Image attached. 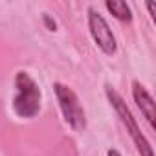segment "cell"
I'll use <instances>...</instances> for the list:
<instances>
[{
  "instance_id": "2",
  "label": "cell",
  "mask_w": 156,
  "mask_h": 156,
  "mask_svg": "<svg viewBox=\"0 0 156 156\" xmlns=\"http://www.w3.org/2000/svg\"><path fill=\"white\" fill-rule=\"evenodd\" d=\"M105 96H107L110 107L116 110L119 121H121L123 127L127 129V132H129V136H130V140H132L136 151L140 152V156H154V149H152L151 141H149L147 136L141 132V129H140V125H138V121H136L132 110L129 108V105L125 103V99L119 96V92L114 90L110 85H105Z\"/></svg>"
},
{
  "instance_id": "1",
  "label": "cell",
  "mask_w": 156,
  "mask_h": 156,
  "mask_svg": "<svg viewBox=\"0 0 156 156\" xmlns=\"http://www.w3.org/2000/svg\"><path fill=\"white\" fill-rule=\"evenodd\" d=\"M15 94H13V112L22 119H33L39 116L42 107V92L39 83L26 72L19 70L13 79Z\"/></svg>"
},
{
  "instance_id": "8",
  "label": "cell",
  "mask_w": 156,
  "mask_h": 156,
  "mask_svg": "<svg viewBox=\"0 0 156 156\" xmlns=\"http://www.w3.org/2000/svg\"><path fill=\"white\" fill-rule=\"evenodd\" d=\"M107 156H121V152L116 151V149H108V151H107Z\"/></svg>"
},
{
  "instance_id": "7",
  "label": "cell",
  "mask_w": 156,
  "mask_h": 156,
  "mask_svg": "<svg viewBox=\"0 0 156 156\" xmlns=\"http://www.w3.org/2000/svg\"><path fill=\"white\" fill-rule=\"evenodd\" d=\"M42 20H44V24L48 26V30H50V31H55V30H57V24H55V20H51L48 15H42Z\"/></svg>"
},
{
  "instance_id": "5",
  "label": "cell",
  "mask_w": 156,
  "mask_h": 156,
  "mask_svg": "<svg viewBox=\"0 0 156 156\" xmlns=\"http://www.w3.org/2000/svg\"><path fill=\"white\" fill-rule=\"evenodd\" d=\"M132 99H134L136 107L141 110L147 123L154 129L156 127V105H154V99L149 94V90L136 79L132 81Z\"/></svg>"
},
{
  "instance_id": "4",
  "label": "cell",
  "mask_w": 156,
  "mask_h": 156,
  "mask_svg": "<svg viewBox=\"0 0 156 156\" xmlns=\"http://www.w3.org/2000/svg\"><path fill=\"white\" fill-rule=\"evenodd\" d=\"M87 22H88V31H90L96 46L108 57L116 55V51H118L116 37H114L108 22L105 20V17L92 6L87 9Z\"/></svg>"
},
{
  "instance_id": "6",
  "label": "cell",
  "mask_w": 156,
  "mask_h": 156,
  "mask_svg": "<svg viewBox=\"0 0 156 156\" xmlns=\"http://www.w3.org/2000/svg\"><path fill=\"white\" fill-rule=\"evenodd\" d=\"M105 8L108 13H112L114 19H118L119 22L123 24H130L134 15H132V9L127 2H123V0H107L105 2Z\"/></svg>"
},
{
  "instance_id": "3",
  "label": "cell",
  "mask_w": 156,
  "mask_h": 156,
  "mask_svg": "<svg viewBox=\"0 0 156 156\" xmlns=\"http://www.w3.org/2000/svg\"><path fill=\"white\" fill-rule=\"evenodd\" d=\"M53 92H55L64 123L75 132L85 130L87 129V114H85V108H83L79 98H77V94L68 85L59 83V81L53 83Z\"/></svg>"
}]
</instances>
